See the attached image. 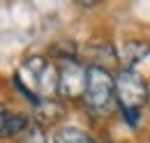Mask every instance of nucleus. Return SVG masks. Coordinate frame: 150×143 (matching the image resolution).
<instances>
[{
    "label": "nucleus",
    "mask_w": 150,
    "mask_h": 143,
    "mask_svg": "<svg viewBox=\"0 0 150 143\" xmlns=\"http://www.w3.org/2000/svg\"><path fill=\"white\" fill-rule=\"evenodd\" d=\"M14 88L35 106L39 99H53L58 95V69L42 55H33L14 74Z\"/></svg>",
    "instance_id": "obj_1"
},
{
    "label": "nucleus",
    "mask_w": 150,
    "mask_h": 143,
    "mask_svg": "<svg viewBox=\"0 0 150 143\" xmlns=\"http://www.w3.org/2000/svg\"><path fill=\"white\" fill-rule=\"evenodd\" d=\"M148 53H150V44L148 42L129 39V42L122 46V65H125V69H134V65L141 62Z\"/></svg>",
    "instance_id": "obj_7"
},
{
    "label": "nucleus",
    "mask_w": 150,
    "mask_h": 143,
    "mask_svg": "<svg viewBox=\"0 0 150 143\" xmlns=\"http://www.w3.org/2000/svg\"><path fill=\"white\" fill-rule=\"evenodd\" d=\"M86 106L97 115H109L115 106V76L99 65L88 67V88H86Z\"/></svg>",
    "instance_id": "obj_2"
},
{
    "label": "nucleus",
    "mask_w": 150,
    "mask_h": 143,
    "mask_svg": "<svg viewBox=\"0 0 150 143\" xmlns=\"http://www.w3.org/2000/svg\"><path fill=\"white\" fill-rule=\"evenodd\" d=\"M21 143H49V139H46V132H44L39 125H30L25 129Z\"/></svg>",
    "instance_id": "obj_9"
},
{
    "label": "nucleus",
    "mask_w": 150,
    "mask_h": 143,
    "mask_svg": "<svg viewBox=\"0 0 150 143\" xmlns=\"http://www.w3.org/2000/svg\"><path fill=\"white\" fill-rule=\"evenodd\" d=\"M33 108H35L33 118H35V122H37L39 127L56 125L58 120L65 115V108H62V104H58L56 99H39V102H37Z\"/></svg>",
    "instance_id": "obj_5"
},
{
    "label": "nucleus",
    "mask_w": 150,
    "mask_h": 143,
    "mask_svg": "<svg viewBox=\"0 0 150 143\" xmlns=\"http://www.w3.org/2000/svg\"><path fill=\"white\" fill-rule=\"evenodd\" d=\"M115 99L122 113H141L143 104L150 99V86L134 69H122L115 76Z\"/></svg>",
    "instance_id": "obj_3"
},
{
    "label": "nucleus",
    "mask_w": 150,
    "mask_h": 143,
    "mask_svg": "<svg viewBox=\"0 0 150 143\" xmlns=\"http://www.w3.org/2000/svg\"><path fill=\"white\" fill-rule=\"evenodd\" d=\"M88 88V67H83L76 58L62 60L58 67V95L65 99H79Z\"/></svg>",
    "instance_id": "obj_4"
},
{
    "label": "nucleus",
    "mask_w": 150,
    "mask_h": 143,
    "mask_svg": "<svg viewBox=\"0 0 150 143\" xmlns=\"http://www.w3.org/2000/svg\"><path fill=\"white\" fill-rule=\"evenodd\" d=\"M148 102H150V99H148Z\"/></svg>",
    "instance_id": "obj_10"
},
{
    "label": "nucleus",
    "mask_w": 150,
    "mask_h": 143,
    "mask_svg": "<svg viewBox=\"0 0 150 143\" xmlns=\"http://www.w3.org/2000/svg\"><path fill=\"white\" fill-rule=\"evenodd\" d=\"M56 143H97V141L79 127H62L56 132Z\"/></svg>",
    "instance_id": "obj_8"
},
{
    "label": "nucleus",
    "mask_w": 150,
    "mask_h": 143,
    "mask_svg": "<svg viewBox=\"0 0 150 143\" xmlns=\"http://www.w3.org/2000/svg\"><path fill=\"white\" fill-rule=\"evenodd\" d=\"M0 122H2V139H9V136H16L19 132H25L30 127V118L25 113H12L2 108Z\"/></svg>",
    "instance_id": "obj_6"
}]
</instances>
